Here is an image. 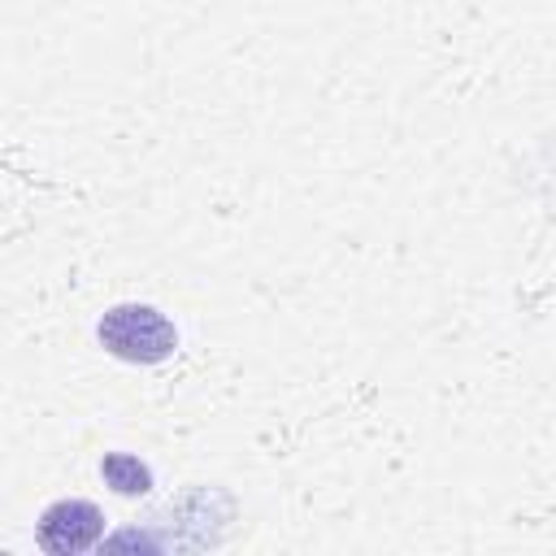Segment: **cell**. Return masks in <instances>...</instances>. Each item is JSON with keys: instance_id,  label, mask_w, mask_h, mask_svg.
Segmentation results:
<instances>
[{"instance_id": "obj_1", "label": "cell", "mask_w": 556, "mask_h": 556, "mask_svg": "<svg viewBox=\"0 0 556 556\" xmlns=\"http://www.w3.org/2000/svg\"><path fill=\"white\" fill-rule=\"evenodd\" d=\"M96 334L109 356L130 361V365H156V361L174 356V348H178L174 321L165 313H156L152 304H113L100 317Z\"/></svg>"}, {"instance_id": "obj_2", "label": "cell", "mask_w": 556, "mask_h": 556, "mask_svg": "<svg viewBox=\"0 0 556 556\" xmlns=\"http://www.w3.org/2000/svg\"><path fill=\"white\" fill-rule=\"evenodd\" d=\"M35 534H39V547L48 556H74V552H87L91 543H100L104 513L91 500H56L43 508Z\"/></svg>"}, {"instance_id": "obj_3", "label": "cell", "mask_w": 556, "mask_h": 556, "mask_svg": "<svg viewBox=\"0 0 556 556\" xmlns=\"http://www.w3.org/2000/svg\"><path fill=\"white\" fill-rule=\"evenodd\" d=\"M100 473L117 495H148L152 491V469L130 452H104Z\"/></svg>"}]
</instances>
